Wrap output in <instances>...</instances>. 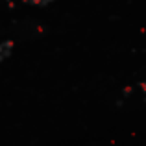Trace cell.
Segmentation results:
<instances>
[{
    "instance_id": "obj_1",
    "label": "cell",
    "mask_w": 146,
    "mask_h": 146,
    "mask_svg": "<svg viewBox=\"0 0 146 146\" xmlns=\"http://www.w3.org/2000/svg\"><path fill=\"white\" fill-rule=\"evenodd\" d=\"M11 50H13V44H11L9 41H2V43H0V61L6 59L11 54Z\"/></svg>"
},
{
    "instance_id": "obj_2",
    "label": "cell",
    "mask_w": 146,
    "mask_h": 146,
    "mask_svg": "<svg viewBox=\"0 0 146 146\" xmlns=\"http://www.w3.org/2000/svg\"><path fill=\"white\" fill-rule=\"evenodd\" d=\"M22 2H28V4H33V6H46V4L54 2V0H22Z\"/></svg>"
}]
</instances>
